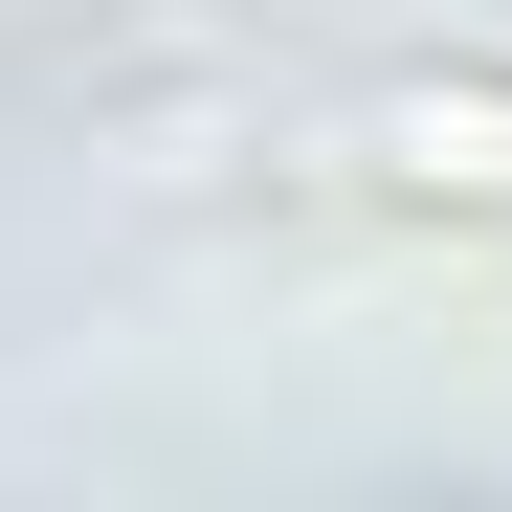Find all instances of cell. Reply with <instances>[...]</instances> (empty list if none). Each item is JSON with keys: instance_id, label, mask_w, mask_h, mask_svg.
Wrapping results in <instances>:
<instances>
[{"instance_id": "6da1fadb", "label": "cell", "mask_w": 512, "mask_h": 512, "mask_svg": "<svg viewBox=\"0 0 512 512\" xmlns=\"http://www.w3.org/2000/svg\"><path fill=\"white\" fill-rule=\"evenodd\" d=\"M379 179H401V201H512V90H490V67L379 90Z\"/></svg>"}]
</instances>
